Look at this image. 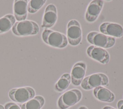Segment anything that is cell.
Returning a JSON list of instances; mask_svg holds the SVG:
<instances>
[{"mask_svg":"<svg viewBox=\"0 0 123 109\" xmlns=\"http://www.w3.org/2000/svg\"><path fill=\"white\" fill-rule=\"evenodd\" d=\"M41 37L44 43L54 48H64L68 43L67 37L64 34L49 29L43 30Z\"/></svg>","mask_w":123,"mask_h":109,"instance_id":"6da1fadb","label":"cell"},{"mask_svg":"<svg viewBox=\"0 0 123 109\" xmlns=\"http://www.w3.org/2000/svg\"><path fill=\"white\" fill-rule=\"evenodd\" d=\"M12 31L14 35L18 36L36 35L39 33V27L34 21L24 20L15 22Z\"/></svg>","mask_w":123,"mask_h":109,"instance_id":"7a4b0ae2","label":"cell"},{"mask_svg":"<svg viewBox=\"0 0 123 109\" xmlns=\"http://www.w3.org/2000/svg\"><path fill=\"white\" fill-rule=\"evenodd\" d=\"M86 40L90 44L103 48H111L116 42L115 38L96 31L89 32L86 36Z\"/></svg>","mask_w":123,"mask_h":109,"instance_id":"3957f363","label":"cell"},{"mask_svg":"<svg viewBox=\"0 0 123 109\" xmlns=\"http://www.w3.org/2000/svg\"><path fill=\"white\" fill-rule=\"evenodd\" d=\"M82 97L81 91L73 89L64 93L58 99L57 105L60 109H67L79 102Z\"/></svg>","mask_w":123,"mask_h":109,"instance_id":"277c9868","label":"cell"},{"mask_svg":"<svg viewBox=\"0 0 123 109\" xmlns=\"http://www.w3.org/2000/svg\"><path fill=\"white\" fill-rule=\"evenodd\" d=\"M109 81V78L105 74L96 73L84 78L81 86L83 89L89 90L98 86H108Z\"/></svg>","mask_w":123,"mask_h":109,"instance_id":"5b68a950","label":"cell"},{"mask_svg":"<svg viewBox=\"0 0 123 109\" xmlns=\"http://www.w3.org/2000/svg\"><path fill=\"white\" fill-rule=\"evenodd\" d=\"M8 96L15 102L24 103L35 97V91L32 87L29 86L12 88L9 90Z\"/></svg>","mask_w":123,"mask_h":109,"instance_id":"8992f818","label":"cell"},{"mask_svg":"<svg viewBox=\"0 0 123 109\" xmlns=\"http://www.w3.org/2000/svg\"><path fill=\"white\" fill-rule=\"evenodd\" d=\"M82 38L81 26L76 20H70L67 24V38L70 45L75 46L80 44Z\"/></svg>","mask_w":123,"mask_h":109,"instance_id":"52a82bcc","label":"cell"},{"mask_svg":"<svg viewBox=\"0 0 123 109\" xmlns=\"http://www.w3.org/2000/svg\"><path fill=\"white\" fill-rule=\"evenodd\" d=\"M86 53L89 57L103 64H108L110 60V54L105 49L94 45L87 48Z\"/></svg>","mask_w":123,"mask_h":109,"instance_id":"ba28073f","label":"cell"},{"mask_svg":"<svg viewBox=\"0 0 123 109\" xmlns=\"http://www.w3.org/2000/svg\"><path fill=\"white\" fill-rule=\"evenodd\" d=\"M104 3L103 0H93L89 3L85 16L87 22L93 23L97 20L102 11Z\"/></svg>","mask_w":123,"mask_h":109,"instance_id":"9c48e42d","label":"cell"},{"mask_svg":"<svg viewBox=\"0 0 123 109\" xmlns=\"http://www.w3.org/2000/svg\"><path fill=\"white\" fill-rule=\"evenodd\" d=\"M100 33L114 38L123 36V27L120 24L112 22L102 23L99 27Z\"/></svg>","mask_w":123,"mask_h":109,"instance_id":"30bf717a","label":"cell"},{"mask_svg":"<svg viewBox=\"0 0 123 109\" xmlns=\"http://www.w3.org/2000/svg\"><path fill=\"white\" fill-rule=\"evenodd\" d=\"M57 10L53 4L48 5L45 10L41 24L42 28L48 29L52 27L57 20Z\"/></svg>","mask_w":123,"mask_h":109,"instance_id":"8fae6325","label":"cell"},{"mask_svg":"<svg viewBox=\"0 0 123 109\" xmlns=\"http://www.w3.org/2000/svg\"><path fill=\"white\" fill-rule=\"evenodd\" d=\"M86 64L83 61H79L75 63L71 71V77L72 84L75 86L81 85L86 73Z\"/></svg>","mask_w":123,"mask_h":109,"instance_id":"7c38bea8","label":"cell"},{"mask_svg":"<svg viewBox=\"0 0 123 109\" xmlns=\"http://www.w3.org/2000/svg\"><path fill=\"white\" fill-rule=\"evenodd\" d=\"M27 0H15L13 1V12L14 16L17 21L25 20L27 16Z\"/></svg>","mask_w":123,"mask_h":109,"instance_id":"4fadbf2b","label":"cell"},{"mask_svg":"<svg viewBox=\"0 0 123 109\" xmlns=\"http://www.w3.org/2000/svg\"><path fill=\"white\" fill-rule=\"evenodd\" d=\"M93 95L97 99L102 102L110 103L115 99L114 94L103 86H98L94 88Z\"/></svg>","mask_w":123,"mask_h":109,"instance_id":"5bb4252c","label":"cell"},{"mask_svg":"<svg viewBox=\"0 0 123 109\" xmlns=\"http://www.w3.org/2000/svg\"><path fill=\"white\" fill-rule=\"evenodd\" d=\"M45 103V99L41 96H37L21 105V109H41Z\"/></svg>","mask_w":123,"mask_h":109,"instance_id":"9a60e30c","label":"cell"},{"mask_svg":"<svg viewBox=\"0 0 123 109\" xmlns=\"http://www.w3.org/2000/svg\"><path fill=\"white\" fill-rule=\"evenodd\" d=\"M15 18L12 14H6L0 18V34L9 31L15 23Z\"/></svg>","mask_w":123,"mask_h":109,"instance_id":"2e32d148","label":"cell"},{"mask_svg":"<svg viewBox=\"0 0 123 109\" xmlns=\"http://www.w3.org/2000/svg\"><path fill=\"white\" fill-rule=\"evenodd\" d=\"M71 82V75L68 73H64L55 84L54 89L58 92H62L68 87Z\"/></svg>","mask_w":123,"mask_h":109,"instance_id":"e0dca14e","label":"cell"},{"mask_svg":"<svg viewBox=\"0 0 123 109\" xmlns=\"http://www.w3.org/2000/svg\"><path fill=\"white\" fill-rule=\"evenodd\" d=\"M46 0H31L28 2V12L35 13L37 12L46 3Z\"/></svg>","mask_w":123,"mask_h":109,"instance_id":"ac0fdd59","label":"cell"},{"mask_svg":"<svg viewBox=\"0 0 123 109\" xmlns=\"http://www.w3.org/2000/svg\"><path fill=\"white\" fill-rule=\"evenodd\" d=\"M5 109H21L20 107L13 102H8L4 105Z\"/></svg>","mask_w":123,"mask_h":109,"instance_id":"d6986e66","label":"cell"},{"mask_svg":"<svg viewBox=\"0 0 123 109\" xmlns=\"http://www.w3.org/2000/svg\"><path fill=\"white\" fill-rule=\"evenodd\" d=\"M117 105L118 109H123V100H119Z\"/></svg>","mask_w":123,"mask_h":109,"instance_id":"ffe728a7","label":"cell"},{"mask_svg":"<svg viewBox=\"0 0 123 109\" xmlns=\"http://www.w3.org/2000/svg\"><path fill=\"white\" fill-rule=\"evenodd\" d=\"M102 109H115L114 108L111 107V106H105L104 107H103Z\"/></svg>","mask_w":123,"mask_h":109,"instance_id":"44dd1931","label":"cell"},{"mask_svg":"<svg viewBox=\"0 0 123 109\" xmlns=\"http://www.w3.org/2000/svg\"><path fill=\"white\" fill-rule=\"evenodd\" d=\"M78 109H88L85 106H80Z\"/></svg>","mask_w":123,"mask_h":109,"instance_id":"7402d4cb","label":"cell"},{"mask_svg":"<svg viewBox=\"0 0 123 109\" xmlns=\"http://www.w3.org/2000/svg\"><path fill=\"white\" fill-rule=\"evenodd\" d=\"M0 109H5L4 106L1 104H0Z\"/></svg>","mask_w":123,"mask_h":109,"instance_id":"603a6c76","label":"cell"}]
</instances>
